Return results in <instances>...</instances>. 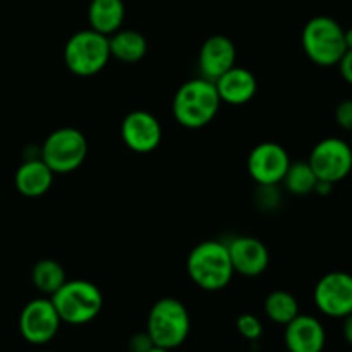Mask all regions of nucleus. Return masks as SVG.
Returning <instances> with one entry per match:
<instances>
[{
	"mask_svg": "<svg viewBox=\"0 0 352 352\" xmlns=\"http://www.w3.org/2000/svg\"><path fill=\"white\" fill-rule=\"evenodd\" d=\"M50 299L60 320L67 325H86L103 308L102 291L89 280H65Z\"/></svg>",
	"mask_w": 352,
	"mask_h": 352,
	"instance_id": "obj_5",
	"label": "nucleus"
},
{
	"mask_svg": "<svg viewBox=\"0 0 352 352\" xmlns=\"http://www.w3.org/2000/svg\"><path fill=\"white\" fill-rule=\"evenodd\" d=\"M188 275L203 291H222L234 277L232 261L226 243L203 241L196 244L188 256Z\"/></svg>",
	"mask_w": 352,
	"mask_h": 352,
	"instance_id": "obj_2",
	"label": "nucleus"
},
{
	"mask_svg": "<svg viewBox=\"0 0 352 352\" xmlns=\"http://www.w3.org/2000/svg\"><path fill=\"white\" fill-rule=\"evenodd\" d=\"M332 188L333 184H330V182H325V181H318L316 182V188H315V192L320 196H327L332 192Z\"/></svg>",
	"mask_w": 352,
	"mask_h": 352,
	"instance_id": "obj_29",
	"label": "nucleus"
},
{
	"mask_svg": "<svg viewBox=\"0 0 352 352\" xmlns=\"http://www.w3.org/2000/svg\"><path fill=\"white\" fill-rule=\"evenodd\" d=\"M284 342L289 352H322L327 333L318 318L299 313L285 325Z\"/></svg>",
	"mask_w": 352,
	"mask_h": 352,
	"instance_id": "obj_15",
	"label": "nucleus"
},
{
	"mask_svg": "<svg viewBox=\"0 0 352 352\" xmlns=\"http://www.w3.org/2000/svg\"><path fill=\"white\" fill-rule=\"evenodd\" d=\"M88 155V141L76 127H60L47 136L40 158L54 174H69L79 168Z\"/></svg>",
	"mask_w": 352,
	"mask_h": 352,
	"instance_id": "obj_7",
	"label": "nucleus"
},
{
	"mask_svg": "<svg viewBox=\"0 0 352 352\" xmlns=\"http://www.w3.org/2000/svg\"><path fill=\"white\" fill-rule=\"evenodd\" d=\"M316 182H318V177L315 175L308 160L291 162L284 179H282V184L285 186L287 192L294 196H306L315 192Z\"/></svg>",
	"mask_w": 352,
	"mask_h": 352,
	"instance_id": "obj_22",
	"label": "nucleus"
},
{
	"mask_svg": "<svg viewBox=\"0 0 352 352\" xmlns=\"http://www.w3.org/2000/svg\"><path fill=\"white\" fill-rule=\"evenodd\" d=\"M236 327L241 337H244L246 340H251V342H254V340H258L263 336V325H261L260 318L251 315V313H243V315L237 316Z\"/></svg>",
	"mask_w": 352,
	"mask_h": 352,
	"instance_id": "obj_23",
	"label": "nucleus"
},
{
	"mask_svg": "<svg viewBox=\"0 0 352 352\" xmlns=\"http://www.w3.org/2000/svg\"><path fill=\"white\" fill-rule=\"evenodd\" d=\"M217 91L222 102L230 105H244L251 102L258 91V81L248 69L234 65L215 81Z\"/></svg>",
	"mask_w": 352,
	"mask_h": 352,
	"instance_id": "obj_16",
	"label": "nucleus"
},
{
	"mask_svg": "<svg viewBox=\"0 0 352 352\" xmlns=\"http://www.w3.org/2000/svg\"><path fill=\"white\" fill-rule=\"evenodd\" d=\"M148 352H172V351L164 349V347H157V346H155V347H151V349L148 351Z\"/></svg>",
	"mask_w": 352,
	"mask_h": 352,
	"instance_id": "obj_31",
	"label": "nucleus"
},
{
	"mask_svg": "<svg viewBox=\"0 0 352 352\" xmlns=\"http://www.w3.org/2000/svg\"><path fill=\"white\" fill-rule=\"evenodd\" d=\"M110 57L124 62V64H136L146 55L148 41L140 31L119 30L109 36Z\"/></svg>",
	"mask_w": 352,
	"mask_h": 352,
	"instance_id": "obj_19",
	"label": "nucleus"
},
{
	"mask_svg": "<svg viewBox=\"0 0 352 352\" xmlns=\"http://www.w3.org/2000/svg\"><path fill=\"white\" fill-rule=\"evenodd\" d=\"M254 201L258 208L265 212H274L280 205V191L277 186H258L254 192Z\"/></svg>",
	"mask_w": 352,
	"mask_h": 352,
	"instance_id": "obj_24",
	"label": "nucleus"
},
{
	"mask_svg": "<svg viewBox=\"0 0 352 352\" xmlns=\"http://www.w3.org/2000/svg\"><path fill=\"white\" fill-rule=\"evenodd\" d=\"M336 122L340 129L352 133V98L342 100L336 107Z\"/></svg>",
	"mask_w": 352,
	"mask_h": 352,
	"instance_id": "obj_25",
	"label": "nucleus"
},
{
	"mask_svg": "<svg viewBox=\"0 0 352 352\" xmlns=\"http://www.w3.org/2000/svg\"><path fill=\"white\" fill-rule=\"evenodd\" d=\"M351 146H352V136H351Z\"/></svg>",
	"mask_w": 352,
	"mask_h": 352,
	"instance_id": "obj_32",
	"label": "nucleus"
},
{
	"mask_svg": "<svg viewBox=\"0 0 352 352\" xmlns=\"http://www.w3.org/2000/svg\"><path fill=\"white\" fill-rule=\"evenodd\" d=\"M344 38H346L347 50H352V26L347 28V30L344 31Z\"/></svg>",
	"mask_w": 352,
	"mask_h": 352,
	"instance_id": "obj_30",
	"label": "nucleus"
},
{
	"mask_svg": "<svg viewBox=\"0 0 352 352\" xmlns=\"http://www.w3.org/2000/svg\"><path fill=\"white\" fill-rule=\"evenodd\" d=\"M126 17L124 0H91L88 7V23L91 30L110 36L120 30Z\"/></svg>",
	"mask_w": 352,
	"mask_h": 352,
	"instance_id": "obj_18",
	"label": "nucleus"
},
{
	"mask_svg": "<svg viewBox=\"0 0 352 352\" xmlns=\"http://www.w3.org/2000/svg\"><path fill=\"white\" fill-rule=\"evenodd\" d=\"M191 330L189 311L179 299L162 298L148 313L146 332L157 347L174 351L186 342Z\"/></svg>",
	"mask_w": 352,
	"mask_h": 352,
	"instance_id": "obj_4",
	"label": "nucleus"
},
{
	"mask_svg": "<svg viewBox=\"0 0 352 352\" xmlns=\"http://www.w3.org/2000/svg\"><path fill=\"white\" fill-rule=\"evenodd\" d=\"M109 36L95 30H82L72 34L64 47V60L69 71L81 78L98 74L110 60Z\"/></svg>",
	"mask_w": 352,
	"mask_h": 352,
	"instance_id": "obj_6",
	"label": "nucleus"
},
{
	"mask_svg": "<svg viewBox=\"0 0 352 352\" xmlns=\"http://www.w3.org/2000/svg\"><path fill=\"white\" fill-rule=\"evenodd\" d=\"M151 347H155V344L151 337L148 336V332L134 333L127 342V351L129 352H148Z\"/></svg>",
	"mask_w": 352,
	"mask_h": 352,
	"instance_id": "obj_26",
	"label": "nucleus"
},
{
	"mask_svg": "<svg viewBox=\"0 0 352 352\" xmlns=\"http://www.w3.org/2000/svg\"><path fill=\"white\" fill-rule=\"evenodd\" d=\"M337 65H339L340 76H342L344 81L352 85V50H346V54L340 57Z\"/></svg>",
	"mask_w": 352,
	"mask_h": 352,
	"instance_id": "obj_27",
	"label": "nucleus"
},
{
	"mask_svg": "<svg viewBox=\"0 0 352 352\" xmlns=\"http://www.w3.org/2000/svg\"><path fill=\"white\" fill-rule=\"evenodd\" d=\"M124 144L134 153H150L157 150L162 141V126L153 113L134 110L124 117L120 124Z\"/></svg>",
	"mask_w": 352,
	"mask_h": 352,
	"instance_id": "obj_12",
	"label": "nucleus"
},
{
	"mask_svg": "<svg viewBox=\"0 0 352 352\" xmlns=\"http://www.w3.org/2000/svg\"><path fill=\"white\" fill-rule=\"evenodd\" d=\"M236 45L226 34H213L203 41L198 55V69L201 78L215 82L222 74L236 65Z\"/></svg>",
	"mask_w": 352,
	"mask_h": 352,
	"instance_id": "obj_13",
	"label": "nucleus"
},
{
	"mask_svg": "<svg viewBox=\"0 0 352 352\" xmlns=\"http://www.w3.org/2000/svg\"><path fill=\"white\" fill-rule=\"evenodd\" d=\"M265 315L277 325H287L299 315V302L291 292L274 291L265 299Z\"/></svg>",
	"mask_w": 352,
	"mask_h": 352,
	"instance_id": "obj_21",
	"label": "nucleus"
},
{
	"mask_svg": "<svg viewBox=\"0 0 352 352\" xmlns=\"http://www.w3.org/2000/svg\"><path fill=\"white\" fill-rule=\"evenodd\" d=\"M227 244L234 274L244 277H258L263 274L270 263V254L267 246L260 239L251 236L232 237Z\"/></svg>",
	"mask_w": 352,
	"mask_h": 352,
	"instance_id": "obj_14",
	"label": "nucleus"
},
{
	"mask_svg": "<svg viewBox=\"0 0 352 352\" xmlns=\"http://www.w3.org/2000/svg\"><path fill=\"white\" fill-rule=\"evenodd\" d=\"M31 280L33 285L43 294L52 296L65 284L67 277H65V270L58 261L52 260V258H45L40 260L31 270Z\"/></svg>",
	"mask_w": 352,
	"mask_h": 352,
	"instance_id": "obj_20",
	"label": "nucleus"
},
{
	"mask_svg": "<svg viewBox=\"0 0 352 352\" xmlns=\"http://www.w3.org/2000/svg\"><path fill=\"white\" fill-rule=\"evenodd\" d=\"M291 157L282 144L265 141L248 157V172L258 186H278L291 165Z\"/></svg>",
	"mask_w": 352,
	"mask_h": 352,
	"instance_id": "obj_11",
	"label": "nucleus"
},
{
	"mask_svg": "<svg viewBox=\"0 0 352 352\" xmlns=\"http://www.w3.org/2000/svg\"><path fill=\"white\" fill-rule=\"evenodd\" d=\"M54 172L41 158H28L16 170V189L26 198H40L47 195L54 184Z\"/></svg>",
	"mask_w": 352,
	"mask_h": 352,
	"instance_id": "obj_17",
	"label": "nucleus"
},
{
	"mask_svg": "<svg viewBox=\"0 0 352 352\" xmlns=\"http://www.w3.org/2000/svg\"><path fill=\"white\" fill-rule=\"evenodd\" d=\"M60 316L52 299L38 298L28 302L19 315V332L26 342L43 346L55 339L60 329Z\"/></svg>",
	"mask_w": 352,
	"mask_h": 352,
	"instance_id": "obj_9",
	"label": "nucleus"
},
{
	"mask_svg": "<svg viewBox=\"0 0 352 352\" xmlns=\"http://www.w3.org/2000/svg\"><path fill=\"white\" fill-rule=\"evenodd\" d=\"M318 181H344L352 170V146L340 138H325L315 144L308 158Z\"/></svg>",
	"mask_w": 352,
	"mask_h": 352,
	"instance_id": "obj_8",
	"label": "nucleus"
},
{
	"mask_svg": "<svg viewBox=\"0 0 352 352\" xmlns=\"http://www.w3.org/2000/svg\"><path fill=\"white\" fill-rule=\"evenodd\" d=\"M344 28L339 21L330 16L311 17L305 24L301 33V45L305 54L313 64L320 67H332L339 64L340 57L346 54Z\"/></svg>",
	"mask_w": 352,
	"mask_h": 352,
	"instance_id": "obj_3",
	"label": "nucleus"
},
{
	"mask_svg": "<svg viewBox=\"0 0 352 352\" xmlns=\"http://www.w3.org/2000/svg\"><path fill=\"white\" fill-rule=\"evenodd\" d=\"M222 100L213 81L205 78L189 79L177 89L172 102L175 120L188 129H201L208 126L219 113Z\"/></svg>",
	"mask_w": 352,
	"mask_h": 352,
	"instance_id": "obj_1",
	"label": "nucleus"
},
{
	"mask_svg": "<svg viewBox=\"0 0 352 352\" xmlns=\"http://www.w3.org/2000/svg\"><path fill=\"white\" fill-rule=\"evenodd\" d=\"M344 320V325H342V333H344V339L347 340V344L352 346V313L347 315Z\"/></svg>",
	"mask_w": 352,
	"mask_h": 352,
	"instance_id": "obj_28",
	"label": "nucleus"
},
{
	"mask_svg": "<svg viewBox=\"0 0 352 352\" xmlns=\"http://www.w3.org/2000/svg\"><path fill=\"white\" fill-rule=\"evenodd\" d=\"M316 308L330 318H346L352 313V275L347 272H329L315 285Z\"/></svg>",
	"mask_w": 352,
	"mask_h": 352,
	"instance_id": "obj_10",
	"label": "nucleus"
}]
</instances>
